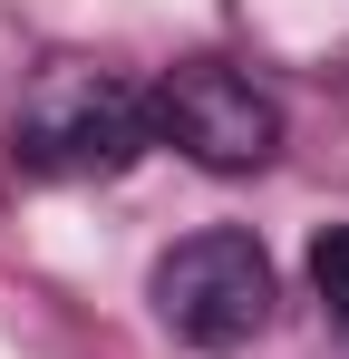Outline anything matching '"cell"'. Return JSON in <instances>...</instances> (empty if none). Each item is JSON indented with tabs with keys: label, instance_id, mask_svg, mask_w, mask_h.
I'll return each mask as SVG.
<instances>
[{
	"label": "cell",
	"instance_id": "cell-2",
	"mask_svg": "<svg viewBox=\"0 0 349 359\" xmlns=\"http://www.w3.org/2000/svg\"><path fill=\"white\" fill-rule=\"evenodd\" d=\"M156 311L184 350H242L262 320H272V262L262 243L214 224V233H184L156 262Z\"/></svg>",
	"mask_w": 349,
	"mask_h": 359
},
{
	"label": "cell",
	"instance_id": "cell-1",
	"mask_svg": "<svg viewBox=\"0 0 349 359\" xmlns=\"http://www.w3.org/2000/svg\"><path fill=\"white\" fill-rule=\"evenodd\" d=\"M146 146H156L146 88H126L107 68H58V78H39L10 156H20V175H116Z\"/></svg>",
	"mask_w": 349,
	"mask_h": 359
},
{
	"label": "cell",
	"instance_id": "cell-3",
	"mask_svg": "<svg viewBox=\"0 0 349 359\" xmlns=\"http://www.w3.org/2000/svg\"><path fill=\"white\" fill-rule=\"evenodd\" d=\"M146 117H156V146H184L204 175H252V165H272L282 156V107L252 88V78H233V68H165L156 88H146Z\"/></svg>",
	"mask_w": 349,
	"mask_h": 359
},
{
	"label": "cell",
	"instance_id": "cell-4",
	"mask_svg": "<svg viewBox=\"0 0 349 359\" xmlns=\"http://www.w3.org/2000/svg\"><path fill=\"white\" fill-rule=\"evenodd\" d=\"M310 292H320V311L349 330V224H330V233L310 243Z\"/></svg>",
	"mask_w": 349,
	"mask_h": 359
}]
</instances>
